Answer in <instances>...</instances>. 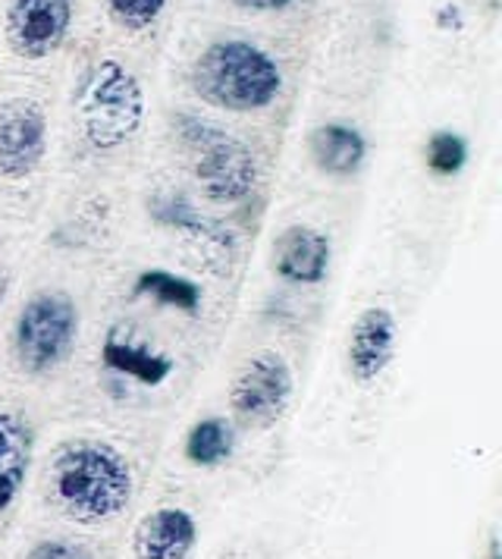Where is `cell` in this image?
I'll return each instance as SVG.
<instances>
[{
	"label": "cell",
	"mask_w": 502,
	"mask_h": 559,
	"mask_svg": "<svg viewBox=\"0 0 502 559\" xmlns=\"http://www.w3.org/2000/svg\"><path fill=\"white\" fill-rule=\"evenodd\" d=\"M145 211H148L154 227L176 233L179 239L195 246L211 261H229L232 252H236L232 233L217 217L201 211L199 204L192 202L182 189H157V192H151Z\"/></svg>",
	"instance_id": "obj_9"
},
{
	"label": "cell",
	"mask_w": 502,
	"mask_h": 559,
	"mask_svg": "<svg viewBox=\"0 0 502 559\" xmlns=\"http://www.w3.org/2000/svg\"><path fill=\"white\" fill-rule=\"evenodd\" d=\"M73 0H7L3 38L20 60H48L73 28Z\"/></svg>",
	"instance_id": "obj_7"
},
{
	"label": "cell",
	"mask_w": 502,
	"mask_h": 559,
	"mask_svg": "<svg viewBox=\"0 0 502 559\" xmlns=\"http://www.w3.org/2000/svg\"><path fill=\"white\" fill-rule=\"evenodd\" d=\"M132 465L117 443L73 437L53 447L45 472V497L67 522L82 528L107 525L132 503Z\"/></svg>",
	"instance_id": "obj_1"
},
{
	"label": "cell",
	"mask_w": 502,
	"mask_h": 559,
	"mask_svg": "<svg viewBox=\"0 0 502 559\" xmlns=\"http://www.w3.org/2000/svg\"><path fill=\"white\" fill-rule=\"evenodd\" d=\"M399 321L386 306H368L355 314L346 340V371L358 386L376 383L396 358Z\"/></svg>",
	"instance_id": "obj_10"
},
{
	"label": "cell",
	"mask_w": 502,
	"mask_h": 559,
	"mask_svg": "<svg viewBox=\"0 0 502 559\" xmlns=\"http://www.w3.org/2000/svg\"><path fill=\"white\" fill-rule=\"evenodd\" d=\"M437 28H443V32H462V28H465V13H462V7H458V3H443V7L437 10Z\"/></svg>",
	"instance_id": "obj_22"
},
{
	"label": "cell",
	"mask_w": 502,
	"mask_h": 559,
	"mask_svg": "<svg viewBox=\"0 0 502 559\" xmlns=\"http://www.w3.org/2000/svg\"><path fill=\"white\" fill-rule=\"evenodd\" d=\"M35 459V428L20 408H0V515L16 507Z\"/></svg>",
	"instance_id": "obj_14"
},
{
	"label": "cell",
	"mask_w": 502,
	"mask_h": 559,
	"mask_svg": "<svg viewBox=\"0 0 502 559\" xmlns=\"http://www.w3.org/2000/svg\"><path fill=\"white\" fill-rule=\"evenodd\" d=\"M296 390L292 365L276 349H258L249 356L229 383V412L254 431H267L286 415Z\"/></svg>",
	"instance_id": "obj_6"
},
{
	"label": "cell",
	"mask_w": 502,
	"mask_h": 559,
	"mask_svg": "<svg viewBox=\"0 0 502 559\" xmlns=\"http://www.w3.org/2000/svg\"><path fill=\"white\" fill-rule=\"evenodd\" d=\"M427 170L433 177L452 179L458 177L468 164V139L462 132H452V129H437L430 139H427L425 148Z\"/></svg>",
	"instance_id": "obj_18"
},
{
	"label": "cell",
	"mask_w": 502,
	"mask_h": 559,
	"mask_svg": "<svg viewBox=\"0 0 502 559\" xmlns=\"http://www.w3.org/2000/svg\"><path fill=\"white\" fill-rule=\"evenodd\" d=\"M333 264V242L324 229L292 224L274 239L271 271L289 286H321Z\"/></svg>",
	"instance_id": "obj_11"
},
{
	"label": "cell",
	"mask_w": 502,
	"mask_h": 559,
	"mask_svg": "<svg viewBox=\"0 0 502 559\" xmlns=\"http://www.w3.org/2000/svg\"><path fill=\"white\" fill-rule=\"evenodd\" d=\"M232 453H236V428L220 415H207L195 421L182 440V456L195 468H220Z\"/></svg>",
	"instance_id": "obj_17"
},
{
	"label": "cell",
	"mask_w": 502,
	"mask_h": 559,
	"mask_svg": "<svg viewBox=\"0 0 502 559\" xmlns=\"http://www.w3.org/2000/svg\"><path fill=\"white\" fill-rule=\"evenodd\" d=\"M23 559H98V554H95V547H88L85 540L53 534V537L35 540V544L23 554Z\"/></svg>",
	"instance_id": "obj_20"
},
{
	"label": "cell",
	"mask_w": 502,
	"mask_h": 559,
	"mask_svg": "<svg viewBox=\"0 0 502 559\" xmlns=\"http://www.w3.org/2000/svg\"><path fill=\"white\" fill-rule=\"evenodd\" d=\"M100 365L120 381H132L139 386L157 390L174 378L176 361L164 349L151 346L139 333L113 328L100 340Z\"/></svg>",
	"instance_id": "obj_13"
},
{
	"label": "cell",
	"mask_w": 502,
	"mask_h": 559,
	"mask_svg": "<svg viewBox=\"0 0 502 559\" xmlns=\"http://www.w3.org/2000/svg\"><path fill=\"white\" fill-rule=\"evenodd\" d=\"M487 559H502L500 537H490V547H487Z\"/></svg>",
	"instance_id": "obj_23"
},
{
	"label": "cell",
	"mask_w": 502,
	"mask_h": 559,
	"mask_svg": "<svg viewBox=\"0 0 502 559\" xmlns=\"http://www.w3.org/2000/svg\"><path fill=\"white\" fill-rule=\"evenodd\" d=\"M229 3L239 10H251V13H283V10H292L301 0H229Z\"/></svg>",
	"instance_id": "obj_21"
},
{
	"label": "cell",
	"mask_w": 502,
	"mask_h": 559,
	"mask_svg": "<svg viewBox=\"0 0 502 559\" xmlns=\"http://www.w3.org/2000/svg\"><path fill=\"white\" fill-rule=\"evenodd\" d=\"M170 0H104L107 16L125 32H145L151 28L167 10Z\"/></svg>",
	"instance_id": "obj_19"
},
{
	"label": "cell",
	"mask_w": 502,
	"mask_h": 559,
	"mask_svg": "<svg viewBox=\"0 0 502 559\" xmlns=\"http://www.w3.org/2000/svg\"><path fill=\"white\" fill-rule=\"evenodd\" d=\"M192 92L226 114L267 110L283 92V70L249 38H217L192 63Z\"/></svg>",
	"instance_id": "obj_2"
},
{
	"label": "cell",
	"mask_w": 502,
	"mask_h": 559,
	"mask_svg": "<svg viewBox=\"0 0 502 559\" xmlns=\"http://www.w3.org/2000/svg\"><path fill=\"white\" fill-rule=\"evenodd\" d=\"M48 114L32 98L0 102V179L25 182L48 157Z\"/></svg>",
	"instance_id": "obj_8"
},
{
	"label": "cell",
	"mask_w": 502,
	"mask_h": 559,
	"mask_svg": "<svg viewBox=\"0 0 502 559\" xmlns=\"http://www.w3.org/2000/svg\"><path fill=\"white\" fill-rule=\"evenodd\" d=\"M132 296L135 299H148L154 306L170 308L179 314H199L204 293L195 280L182 277L167 267H148L139 277L132 280Z\"/></svg>",
	"instance_id": "obj_16"
},
{
	"label": "cell",
	"mask_w": 502,
	"mask_h": 559,
	"mask_svg": "<svg viewBox=\"0 0 502 559\" xmlns=\"http://www.w3.org/2000/svg\"><path fill=\"white\" fill-rule=\"evenodd\" d=\"M199 544V519L186 507L148 509L129 537L132 559H189Z\"/></svg>",
	"instance_id": "obj_12"
},
{
	"label": "cell",
	"mask_w": 502,
	"mask_h": 559,
	"mask_svg": "<svg viewBox=\"0 0 502 559\" xmlns=\"http://www.w3.org/2000/svg\"><path fill=\"white\" fill-rule=\"evenodd\" d=\"M3 286H7V283H3V277H0V299H3Z\"/></svg>",
	"instance_id": "obj_24"
},
{
	"label": "cell",
	"mask_w": 502,
	"mask_h": 559,
	"mask_svg": "<svg viewBox=\"0 0 502 559\" xmlns=\"http://www.w3.org/2000/svg\"><path fill=\"white\" fill-rule=\"evenodd\" d=\"M79 120L85 139L100 148H120L145 120V95L132 73L117 60H100L79 95Z\"/></svg>",
	"instance_id": "obj_5"
},
{
	"label": "cell",
	"mask_w": 502,
	"mask_h": 559,
	"mask_svg": "<svg viewBox=\"0 0 502 559\" xmlns=\"http://www.w3.org/2000/svg\"><path fill=\"white\" fill-rule=\"evenodd\" d=\"M308 152H311V160H314V167L321 174L336 179H349L368 160V139H364L361 129L351 127V123L330 120V123H321L311 132Z\"/></svg>",
	"instance_id": "obj_15"
},
{
	"label": "cell",
	"mask_w": 502,
	"mask_h": 559,
	"mask_svg": "<svg viewBox=\"0 0 502 559\" xmlns=\"http://www.w3.org/2000/svg\"><path fill=\"white\" fill-rule=\"evenodd\" d=\"M176 142L186 152L192 179L201 195L214 204H239L254 195L261 167L258 157L242 139L226 132L220 123H211L199 114L179 110L170 120Z\"/></svg>",
	"instance_id": "obj_3"
},
{
	"label": "cell",
	"mask_w": 502,
	"mask_h": 559,
	"mask_svg": "<svg viewBox=\"0 0 502 559\" xmlns=\"http://www.w3.org/2000/svg\"><path fill=\"white\" fill-rule=\"evenodd\" d=\"M82 314L70 293L35 289L25 299L10 331V356L25 378H48L60 371L79 346Z\"/></svg>",
	"instance_id": "obj_4"
}]
</instances>
